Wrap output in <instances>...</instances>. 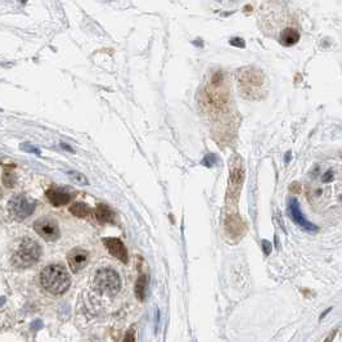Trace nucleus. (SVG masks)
Listing matches in <instances>:
<instances>
[{"label":"nucleus","mask_w":342,"mask_h":342,"mask_svg":"<svg viewBox=\"0 0 342 342\" xmlns=\"http://www.w3.org/2000/svg\"><path fill=\"white\" fill-rule=\"evenodd\" d=\"M262 244H264V247H265V252H266V253L270 252V250H271V244H269L266 241L262 242Z\"/></svg>","instance_id":"obj_22"},{"label":"nucleus","mask_w":342,"mask_h":342,"mask_svg":"<svg viewBox=\"0 0 342 342\" xmlns=\"http://www.w3.org/2000/svg\"><path fill=\"white\" fill-rule=\"evenodd\" d=\"M34 229L38 233V235H40L43 239L48 242L57 241L61 235L60 226H58V223L54 220L53 217H42V219H38L34 223Z\"/></svg>","instance_id":"obj_7"},{"label":"nucleus","mask_w":342,"mask_h":342,"mask_svg":"<svg viewBox=\"0 0 342 342\" xmlns=\"http://www.w3.org/2000/svg\"><path fill=\"white\" fill-rule=\"evenodd\" d=\"M16 182V176L13 174V171L11 170V166H6L4 167V173H3V184L6 187H13Z\"/></svg>","instance_id":"obj_16"},{"label":"nucleus","mask_w":342,"mask_h":342,"mask_svg":"<svg viewBox=\"0 0 342 342\" xmlns=\"http://www.w3.org/2000/svg\"><path fill=\"white\" fill-rule=\"evenodd\" d=\"M147 287H148V277L144 275V274H142V275H140V277L137 279V282H135V288H134L135 297H137L139 301H142V302L146 300Z\"/></svg>","instance_id":"obj_14"},{"label":"nucleus","mask_w":342,"mask_h":342,"mask_svg":"<svg viewBox=\"0 0 342 342\" xmlns=\"http://www.w3.org/2000/svg\"><path fill=\"white\" fill-rule=\"evenodd\" d=\"M67 175H69V178L71 179L72 182L76 183V184H80V185H87L88 184L87 176L84 175V174L79 173V171H69V173H67Z\"/></svg>","instance_id":"obj_17"},{"label":"nucleus","mask_w":342,"mask_h":342,"mask_svg":"<svg viewBox=\"0 0 342 342\" xmlns=\"http://www.w3.org/2000/svg\"><path fill=\"white\" fill-rule=\"evenodd\" d=\"M94 284L97 289L104 294L113 296L121 289V279L120 275L113 269H101L94 277Z\"/></svg>","instance_id":"obj_4"},{"label":"nucleus","mask_w":342,"mask_h":342,"mask_svg":"<svg viewBox=\"0 0 342 342\" xmlns=\"http://www.w3.org/2000/svg\"><path fill=\"white\" fill-rule=\"evenodd\" d=\"M244 180V169L242 165V160L235 158V161L230 167V175H229V188H228V196L226 201L228 205H237L238 202V197L241 194L242 185Z\"/></svg>","instance_id":"obj_5"},{"label":"nucleus","mask_w":342,"mask_h":342,"mask_svg":"<svg viewBox=\"0 0 342 342\" xmlns=\"http://www.w3.org/2000/svg\"><path fill=\"white\" fill-rule=\"evenodd\" d=\"M122 342H135V330L134 328H130V329L128 330V333L125 334V337H124V341Z\"/></svg>","instance_id":"obj_18"},{"label":"nucleus","mask_w":342,"mask_h":342,"mask_svg":"<svg viewBox=\"0 0 342 342\" xmlns=\"http://www.w3.org/2000/svg\"><path fill=\"white\" fill-rule=\"evenodd\" d=\"M36 207V202L33 199H29L24 194H16L8 202V212L15 220H25L34 214Z\"/></svg>","instance_id":"obj_6"},{"label":"nucleus","mask_w":342,"mask_h":342,"mask_svg":"<svg viewBox=\"0 0 342 342\" xmlns=\"http://www.w3.org/2000/svg\"><path fill=\"white\" fill-rule=\"evenodd\" d=\"M300 40V31L294 26L287 27L286 30H283L278 36V42L284 47H292V45L297 44Z\"/></svg>","instance_id":"obj_12"},{"label":"nucleus","mask_w":342,"mask_h":342,"mask_svg":"<svg viewBox=\"0 0 342 342\" xmlns=\"http://www.w3.org/2000/svg\"><path fill=\"white\" fill-rule=\"evenodd\" d=\"M45 194H47V198H48L49 202L53 206H56V207L67 205L70 202V199H71V194L67 191H65V189H62V188H51Z\"/></svg>","instance_id":"obj_11"},{"label":"nucleus","mask_w":342,"mask_h":342,"mask_svg":"<svg viewBox=\"0 0 342 342\" xmlns=\"http://www.w3.org/2000/svg\"><path fill=\"white\" fill-rule=\"evenodd\" d=\"M239 89L248 99H257L256 93H260L262 87V75L256 70H239Z\"/></svg>","instance_id":"obj_3"},{"label":"nucleus","mask_w":342,"mask_h":342,"mask_svg":"<svg viewBox=\"0 0 342 342\" xmlns=\"http://www.w3.org/2000/svg\"><path fill=\"white\" fill-rule=\"evenodd\" d=\"M230 44L233 47H237V48H244V42L241 38H233V39H230Z\"/></svg>","instance_id":"obj_19"},{"label":"nucleus","mask_w":342,"mask_h":342,"mask_svg":"<svg viewBox=\"0 0 342 342\" xmlns=\"http://www.w3.org/2000/svg\"><path fill=\"white\" fill-rule=\"evenodd\" d=\"M21 148L26 152H31V153H35V155H40L39 149L35 148V147H33V146H30V144H27V143L24 144V146H21Z\"/></svg>","instance_id":"obj_20"},{"label":"nucleus","mask_w":342,"mask_h":342,"mask_svg":"<svg viewBox=\"0 0 342 342\" xmlns=\"http://www.w3.org/2000/svg\"><path fill=\"white\" fill-rule=\"evenodd\" d=\"M42 248L34 239L24 238L13 251L12 264L17 269H26L39 261Z\"/></svg>","instance_id":"obj_2"},{"label":"nucleus","mask_w":342,"mask_h":342,"mask_svg":"<svg viewBox=\"0 0 342 342\" xmlns=\"http://www.w3.org/2000/svg\"><path fill=\"white\" fill-rule=\"evenodd\" d=\"M88 260H89V253L83 248H74L67 256L69 266L74 273H79L80 270H83L87 266Z\"/></svg>","instance_id":"obj_10"},{"label":"nucleus","mask_w":342,"mask_h":342,"mask_svg":"<svg viewBox=\"0 0 342 342\" xmlns=\"http://www.w3.org/2000/svg\"><path fill=\"white\" fill-rule=\"evenodd\" d=\"M40 284L47 292L52 294H62L69 289L71 279L62 265H48L40 274Z\"/></svg>","instance_id":"obj_1"},{"label":"nucleus","mask_w":342,"mask_h":342,"mask_svg":"<svg viewBox=\"0 0 342 342\" xmlns=\"http://www.w3.org/2000/svg\"><path fill=\"white\" fill-rule=\"evenodd\" d=\"M70 212H71L74 216L81 217V219H84V217H89L90 215H92V210H90L89 206L85 205V203L83 202L74 203V205L70 207Z\"/></svg>","instance_id":"obj_15"},{"label":"nucleus","mask_w":342,"mask_h":342,"mask_svg":"<svg viewBox=\"0 0 342 342\" xmlns=\"http://www.w3.org/2000/svg\"><path fill=\"white\" fill-rule=\"evenodd\" d=\"M334 336H336V332H334V333H332V334H330V336H329V338H328L327 341H325V342H330V339H332V338H334Z\"/></svg>","instance_id":"obj_23"},{"label":"nucleus","mask_w":342,"mask_h":342,"mask_svg":"<svg viewBox=\"0 0 342 342\" xmlns=\"http://www.w3.org/2000/svg\"><path fill=\"white\" fill-rule=\"evenodd\" d=\"M103 244L113 257H116L117 260H120V261L124 262V264H128V261H129L128 250H126L125 244L122 243L121 239L104 238Z\"/></svg>","instance_id":"obj_9"},{"label":"nucleus","mask_w":342,"mask_h":342,"mask_svg":"<svg viewBox=\"0 0 342 342\" xmlns=\"http://www.w3.org/2000/svg\"><path fill=\"white\" fill-rule=\"evenodd\" d=\"M21 2H22V3H26L27 0H21Z\"/></svg>","instance_id":"obj_24"},{"label":"nucleus","mask_w":342,"mask_h":342,"mask_svg":"<svg viewBox=\"0 0 342 342\" xmlns=\"http://www.w3.org/2000/svg\"><path fill=\"white\" fill-rule=\"evenodd\" d=\"M333 180V171L332 170H329V171H327V173L323 175V182L324 183H329Z\"/></svg>","instance_id":"obj_21"},{"label":"nucleus","mask_w":342,"mask_h":342,"mask_svg":"<svg viewBox=\"0 0 342 342\" xmlns=\"http://www.w3.org/2000/svg\"><path fill=\"white\" fill-rule=\"evenodd\" d=\"M287 211H288L289 217H291L292 220L297 224V225L300 226L302 230H305V232H309V233L318 232L319 228L315 225V224H312L311 221L307 220L306 216H305V215H303V212L301 211L300 203H298V201L296 198L289 199Z\"/></svg>","instance_id":"obj_8"},{"label":"nucleus","mask_w":342,"mask_h":342,"mask_svg":"<svg viewBox=\"0 0 342 342\" xmlns=\"http://www.w3.org/2000/svg\"><path fill=\"white\" fill-rule=\"evenodd\" d=\"M96 217L98 219V221H101V223H113L115 214H113V211L107 205L101 203V205L97 206L96 208Z\"/></svg>","instance_id":"obj_13"}]
</instances>
